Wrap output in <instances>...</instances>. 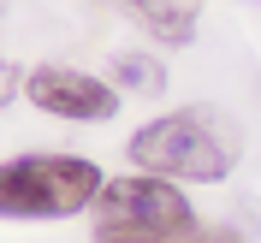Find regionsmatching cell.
<instances>
[{
    "label": "cell",
    "instance_id": "ba28073f",
    "mask_svg": "<svg viewBox=\"0 0 261 243\" xmlns=\"http://www.w3.org/2000/svg\"><path fill=\"white\" fill-rule=\"evenodd\" d=\"M18 83H30V77H18V65H6V60H0V107L18 95Z\"/></svg>",
    "mask_w": 261,
    "mask_h": 243
},
{
    "label": "cell",
    "instance_id": "5b68a950",
    "mask_svg": "<svg viewBox=\"0 0 261 243\" xmlns=\"http://www.w3.org/2000/svg\"><path fill=\"white\" fill-rule=\"evenodd\" d=\"M125 6L148 36H161L166 48H184L196 36V18H202V0H125Z\"/></svg>",
    "mask_w": 261,
    "mask_h": 243
},
{
    "label": "cell",
    "instance_id": "52a82bcc",
    "mask_svg": "<svg viewBox=\"0 0 261 243\" xmlns=\"http://www.w3.org/2000/svg\"><path fill=\"white\" fill-rule=\"evenodd\" d=\"M113 77L125 83V89H137V95H148V89H161V65L148 60V53H113Z\"/></svg>",
    "mask_w": 261,
    "mask_h": 243
},
{
    "label": "cell",
    "instance_id": "8992f818",
    "mask_svg": "<svg viewBox=\"0 0 261 243\" xmlns=\"http://www.w3.org/2000/svg\"><path fill=\"white\" fill-rule=\"evenodd\" d=\"M95 243H238L226 231H202V226H184V231H137V226H95Z\"/></svg>",
    "mask_w": 261,
    "mask_h": 243
},
{
    "label": "cell",
    "instance_id": "6da1fadb",
    "mask_svg": "<svg viewBox=\"0 0 261 243\" xmlns=\"http://www.w3.org/2000/svg\"><path fill=\"white\" fill-rule=\"evenodd\" d=\"M238 125L220 107H178V113L148 119L130 137V160L154 178H184V184H220L238 166Z\"/></svg>",
    "mask_w": 261,
    "mask_h": 243
},
{
    "label": "cell",
    "instance_id": "277c9868",
    "mask_svg": "<svg viewBox=\"0 0 261 243\" xmlns=\"http://www.w3.org/2000/svg\"><path fill=\"white\" fill-rule=\"evenodd\" d=\"M24 95L54 119H71V125H95V119H113L119 107V89L107 77H89L77 65H36Z\"/></svg>",
    "mask_w": 261,
    "mask_h": 243
},
{
    "label": "cell",
    "instance_id": "3957f363",
    "mask_svg": "<svg viewBox=\"0 0 261 243\" xmlns=\"http://www.w3.org/2000/svg\"><path fill=\"white\" fill-rule=\"evenodd\" d=\"M95 213H101V226H137V231H184V226H196L184 190L172 178H154V172L101 184Z\"/></svg>",
    "mask_w": 261,
    "mask_h": 243
},
{
    "label": "cell",
    "instance_id": "7a4b0ae2",
    "mask_svg": "<svg viewBox=\"0 0 261 243\" xmlns=\"http://www.w3.org/2000/svg\"><path fill=\"white\" fill-rule=\"evenodd\" d=\"M101 196V166L83 154H24L0 166V220H65Z\"/></svg>",
    "mask_w": 261,
    "mask_h": 243
}]
</instances>
